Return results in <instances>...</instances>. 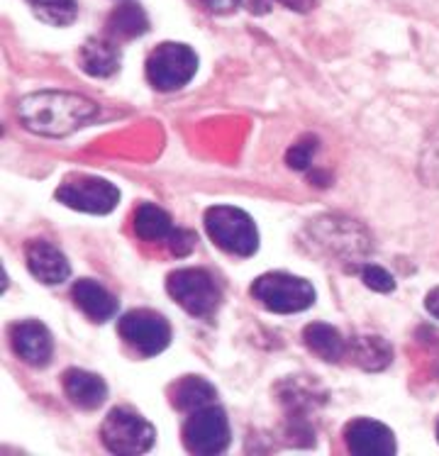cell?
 I'll list each match as a JSON object with an SVG mask.
<instances>
[{
    "label": "cell",
    "instance_id": "1",
    "mask_svg": "<svg viewBox=\"0 0 439 456\" xmlns=\"http://www.w3.org/2000/svg\"><path fill=\"white\" fill-rule=\"evenodd\" d=\"M22 125L42 137H66L98 118V105L91 98L64 91H37L18 102Z\"/></svg>",
    "mask_w": 439,
    "mask_h": 456
},
{
    "label": "cell",
    "instance_id": "2",
    "mask_svg": "<svg viewBox=\"0 0 439 456\" xmlns=\"http://www.w3.org/2000/svg\"><path fill=\"white\" fill-rule=\"evenodd\" d=\"M310 242L315 249L342 264H362L371 252V237L364 227L342 215H322L308 224Z\"/></svg>",
    "mask_w": 439,
    "mask_h": 456
},
{
    "label": "cell",
    "instance_id": "3",
    "mask_svg": "<svg viewBox=\"0 0 439 456\" xmlns=\"http://www.w3.org/2000/svg\"><path fill=\"white\" fill-rule=\"evenodd\" d=\"M206 230L223 252L234 256H252L259 249V232L254 220L232 205L210 208L206 213Z\"/></svg>",
    "mask_w": 439,
    "mask_h": 456
},
{
    "label": "cell",
    "instance_id": "4",
    "mask_svg": "<svg viewBox=\"0 0 439 456\" xmlns=\"http://www.w3.org/2000/svg\"><path fill=\"white\" fill-rule=\"evenodd\" d=\"M252 296L259 305L279 315L308 310L315 303V289L310 286V281L286 273V271L259 276L252 283Z\"/></svg>",
    "mask_w": 439,
    "mask_h": 456
},
{
    "label": "cell",
    "instance_id": "5",
    "mask_svg": "<svg viewBox=\"0 0 439 456\" xmlns=\"http://www.w3.org/2000/svg\"><path fill=\"white\" fill-rule=\"evenodd\" d=\"M101 439L112 454L137 456L154 447L157 429L132 408H115L101 425Z\"/></svg>",
    "mask_w": 439,
    "mask_h": 456
},
{
    "label": "cell",
    "instance_id": "6",
    "mask_svg": "<svg viewBox=\"0 0 439 456\" xmlns=\"http://www.w3.org/2000/svg\"><path fill=\"white\" fill-rule=\"evenodd\" d=\"M167 290L188 315L207 320L217 313L223 293L206 269H178L167 281Z\"/></svg>",
    "mask_w": 439,
    "mask_h": 456
},
{
    "label": "cell",
    "instance_id": "7",
    "mask_svg": "<svg viewBox=\"0 0 439 456\" xmlns=\"http://www.w3.org/2000/svg\"><path fill=\"white\" fill-rule=\"evenodd\" d=\"M198 56L188 45L178 42H164L154 49L147 59V78L151 88L161 94L178 91L196 76Z\"/></svg>",
    "mask_w": 439,
    "mask_h": 456
},
{
    "label": "cell",
    "instance_id": "8",
    "mask_svg": "<svg viewBox=\"0 0 439 456\" xmlns=\"http://www.w3.org/2000/svg\"><path fill=\"white\" fill-rule=\"evenodd\" d=\"M183 444L191 454H223L230 444V422H227L224 410L215 405L193 410L183 425Z\"/></svg>",
    "mask_w": 439,
    "mask_h": 456
},
{
    "label": "cell",
    "instance_id": "9",
    "mask_svg": "<svg viewBox=\"0 0 439 456\" xmlns=\"http://www.w3.org/2000/svg\"><path fill=\"white\" fill-rule=\"evenodd\" d=\"M56 200L71 210L91 215H108L118 208L120 191L110 181L98 176H71L56 188Z\"/></svg>",
    "mask_w": 439,
    "mask_h": 456
},
{
    "label": "cell",
    "instance_id": "10",
    "mask_svg": "<svg viewBox=\"0 0 439 456\" xmlns=\"http://www.w3.org/2000/svg\"><path fill=\"white\" fill-rule=\"evenodd\" d=\"M120 337L142 356H157L171 345V327L167 317L154 310H132L122 317Z\"/></svg>",
    "mask_w": 439,
    "mask_h": 456
},
{
    "label": "cell",
    "instance_id": "11",
    "mask_svg": "<svg viewBox=\"0 0 439 456\" xmlns=\"http://www.w3.org/2000/svg\"><path fill=\"white\" fill-rule=\"evenodd\" d=\"M346 449L356 456H391L395 454V437L384 422L369 418L352 419L345 429Z\"/></svg>",
    "mask_w": 439,
    "mask_h": 456
},
{
    "label": "cell",
    "instance_id": "12",
    "mask_svg": "<svg viewBox=\"0 0 439 456\" xmlns=\"http://www.w3.org/2000/svg\"><path fill=\"white\" fill-rule=\"evenodd\" d=\"M10 337H12V349L15 354L22 359L29 366L35 369H42L52 362L54 356V339L49 335V330L37 320H25V322H18L10 330Z\"/></svg>",
    "mask_w": 439,
    "mask_h": 456
},
{
    "label": "cell",
    "instance_id": "13",
    "mask_svg": "<svg viewBox=\"0 0 439 456\" xmlns=\"http://www.w3.org/2000/svg\"><path fill=\"white\" fill-rule=\"evenodd\" d=\"M25 261H28L29 273L45 283V286H59L71 276V266L69 261L54 244L45 242V240H32L25 247Z\"/></svg>",
    "mask_w": 439,
    "mask_h": 456
},
{
    "label": "cell",
    "instance_id": "14",
    "mask_svg": "<svg viewBox=\"0 0 439 456\" xmlns=\"http://www.w3.org/2000/svg\"><path fill=\"white\" fill-rule=\"evenodd\" d=\"M120 61V47L110 37L85 39L78 49V64L85 74L93 76V78H108V76L118 74Z\"/></svg>",
    "mask_w": 439,
    "mask_h": 456
},
{
    "label": "cell",
    "instance_id": "15",
    "mask_svg": "<svg viewBox=\"0 0 439 456\" xmlns=\"http://www.w3.org/2000/svg\"><path fill=\"white\" fill-rule=\"evenodd\" d=\"M61 383H64L66 398L81 410L101 408L108 398V386H105L103 379L91 371H84V369L64 371Z\"/></svg>",
    "mask_w": 439,
    "mask_h": 456
},
{
    "label": "cell",
    "instance_id": "16",
    "mask_svg": "<svg viewBox=\"0 0 439 456\" xmlns=\"http://www.w3.org/2000/svg\"><path fill=\"white\" fill-rule=\"evenodd\" d=\"M74 303L81 307V313L88 315L93 322H108L115 313H118V300L112 293L93 279H81L74 283Z\"/></svg>",
    "mask_w": 439,
    "mask_h": 456
},
{
    "label": "cell",
    "instance_id": "17",
    "mask_svg": "<svg viewBox=\"0 0 439 456\" xmlns=\"http://www.w3.org/2000/svg\"><path fill=\"white\" fill-rule=\"evenodd\" d=\"M346 356L364 371H384L386 366L393 362V349L384 337L362 335L349 342Z\"/></svg>",
    "mask_w": 439,
    "mask_h": 456
},
{
    "label": "cell",
    "instance_id": "18",
    "mask_svg": "<svg viewBox=\"0 0 439 456\" xmlns=\"http://www.w3.org/2000/svg\"><path fill=\"white\" fill-rule=\"evenodd\" d=\"M303 339H305V346L313 354H318L322 362L332 363L345 359L346 346H349V342H345V337L339 335L335 327L325 325V322H313V325L305 327Z\"/></svg>",
    "mask_w": 439,
    "mask_h": 456
},
{
    "label": "cell",
    "instance_id": "19",
    "mask_svg": "<svg viewBox=\"0 0 439 456\" xmlns=\"http://www.w3.org/2000/svg\"><path fill=\"white\" fill-rule=\"evenodd\" d=\"M134 232L144 242L168 244V240L176 232V227L171 223L167 210H161L159 205L144 203L134 213Z\"/></svg>",
    "mask_w": 439,
    "mask_h": 456
},
{
    "label": "cell",
    "instance_id": "20",
    "mask_svg": "<svg viewBox=\"0 0 439 456\" xmlns=\"http://www.w3.org/2000/svg\"><path fill=\"white\" fill-rule=\"evenodd\" d=\"M105 28H108V37L110 39H134L142 37L150 29V18H147L144 8L125 3L120 8L112 10Z\"/></svg>",
    "mask_w": 439,
    "mask_h": 456
},
{
    "label": "cell",
    "instance_id": "21",
    "mask_svg": "<svg viewBox=\"0 0 439 456\" xmlns=\"http://www.w3.org/2000/svg\"><path fill=\"white\" fill-rule=\"evenodd\" d=\"M213 401H215V388L206 379H200V376L181 379L174 386V391H171V403L178 410H183V412H193V410L213 405Z\"/></svg>",
    "mask_w": 439,
    "mask_h": 456
},
{
    "label": "cell",
    "instance_id": "22",
    "mask_svg": "<svg viewBox=\"0 0 439 456\" xmlns=\"http://www.w3.org/2000/svg\"><path fill=\"white\" fill-rule=\"evenodd\" d=\"M29 8L37 20L52 28H69L78 15L76 0H29Z\"/></svg>",
    "mask_w": 439,
    "mask_h": 456
},
{
    "label": "cell",
    "instance_id": "23",
    "mask_svg": "<svg viewBox=\"0 0 439 456\" xmlns=\"http://www.w3.org/2000/svg\"><path fill=\"white\" fill-rule=\"evenodd\" d=\"M420 178L425 186H439V125L432 130V134L425 142L420 154Z\"/></svg>",
    "mask_w": 439,
    "mask_h": 456
},
{
    "label": "cell",
    "instance_id": "24",
    "mask_svg": "<svg viewBox=\"0 0 439 456\" xmlns=\"http://www.w3.org/2000/svg\"><path fill=\"white\" fill-rule=\"evenodd\" d=\"M315 151H318V140L315 137H303L298 140L286 154V161H289L290 168H296V171H305L313 164V157H315Z\"/></svg>",
    "mask_w": 439,
    "mask_h": 456
},
{
    "label": "cell",
    "instance_id": "25",
    "mask_svg": "<svg viewBox=\"0 0 439 456\" xmlns=\"http://www.w3.org/2000/svg\"><path fill=\"white\" fill-rule=\"evenodd\" d=\"M359 273H362V281H364L366 289L376 290V293H393L395 290V279L386 269L376 266V264H364L359 269Z\"/></svg>",
    "mask_w": 439,
    "mask_h": 456
},
{
    "label": "cell",
    "instance_id": "26",
    "mask_svg": "<svg viewBox=\"0 0 439 456\" xmlns=\"http://www.w3.org/2000/svg\"><path fill=\"white\" fill-rule=\"evenodd\" d=\"M167 247L176 254V256H186V254L193 252V247H196V234L188 232V230H178L176 227V232L168 240Z\"/></svg>",
    "mask_w": 439,
    "mask_h": 456
},
{
    "label": "cell",
    "instance_id": "27",
    "mask_svg": "<svg viewBox=\"0 0 439 456\" xmlns=\"http://www.w3.org/2000/svg\"><path fill=\"white\" fill-rule=\"evenodd\" d=\"M198 3L210 12H215V15H230V12L240 8L242 0H198Z\"/></svg>",
    "mask_w": 439,
    "mask_h": 456
},
{
    "label": "cell",
    "instance_id": "28",
    "mask_svg": "<svg viewBox=\"0 0 439 456\" xmlns=\"http://www.w3.org/2000/svg\"><path fill=\"white\" fill-rule=\"evenodd\" d=\"M276 3H280L283 8L296 10V12H310L315 8V0H276Z\"/></svg>",
    "mask_w": 439,
    "mask_h": 456
},
{
    "label": "cell",
    "instance_id": "29",
    "mask_svg": "<svg viewBox=\"0 0 439 456\" xmlns=\"http://www.w3.org/2000/svg\"><path fill=\"white\" fill-rule=\"evenodd\" d=\"M425 310H427L435 320H439V286L437 289H432L430 293L425 296Z\"/></svg>",
    "mask_w": 439,
    "mask_h": 456
},
{
    "label": "cell",
    "instance_id": "30",
    "mask_svg": "<svg viewBox=\"0 0 439 456\" xmlns=\"http://www.w3.org/2000/svg\"><path fill=\"white\" fill-rule=\"evenodd\" d=\"M437 439H439V425H437Z\"/></svg>",
    "mask_w": 439,
    "mask_h": 456
}]
</instances>
